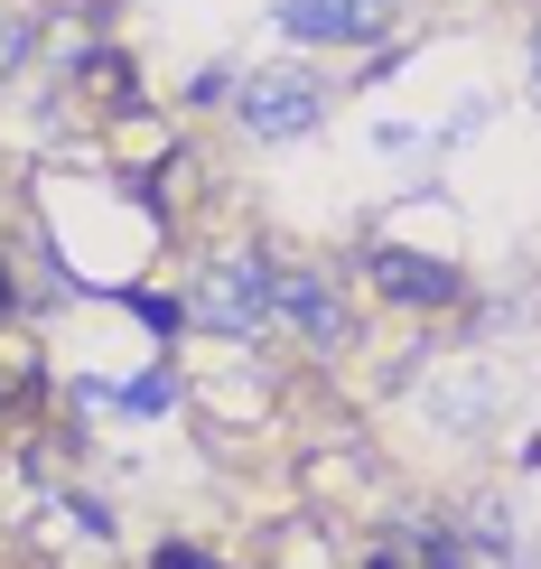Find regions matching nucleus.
Masks as SVG:
<instances>
[{
  "instance_id": "obj_1",
  "label": "nucleus",
  "mask_w": 541,
  "mask_h": 569,
  "mask_svg": "<svg viewBox=\"0 0 541 569\" xmlns=\"http://www.w3.org/2000/svg\"><path fill=\"white\" fill-rule=\"evenodd\" d=\"M187 318L206 327V337H262V327L280 318V262H262V252H243V262H216L197 280V299H187Z\"/></svg>"
},
{
  "instance_id": "obj_2",
  "label": "nucleus",
  "mask_w": 541,
  "mask_h": 569,
  "mask_svg": "<svg viewBox=\"0 0 541 569\" xmlns=\"http://www.w3.org/2000/svg\"><path fill=\"white\" fill-rule=\"evenodd\" d=\"M233 122H243L252 140H309V131L327 122V84L309 76V66L243 76V93H233Z\"/></svg>"
},
{
  "instance_id": "obj_3",
  "label": "nucleus",
  "mask_w": 541,
  "mask_h": 569,
  "mask_svg": "<svg viewBox=\"0 0 541 569\" xmlns=\"http://www.w3.org/2000/svg\"><path fill=\"white\" fill-rule=\"evenodd\" d=\"M271 19L299 47H373L402 19V0H271Z\"/></svg>"
},
{
  "instance_id": "obj_4",
  "label": "nucleus",
  "mask_w": 541,
  "mask_h": 569,
  "mask_svg": "<svg viewBox=\"0 0 541 569\" xmlns=\"http://www.w3.org/2000/svg\"><path fill=\"white\" fill-rule=\"evenodd\" d=\"M364 271H373V290L402 299V308H458V299H467V271L430 262V252H402V243H373Z\"/></svg>"
},
{
  "instance_id": "obj_5",
  "label": "nucleus",
  "mask_w": 541,
  "mask_h": 569,
  "mask_svg": "<svg viewBox=\"0 0 541 569\" xmlns=\"http://www.w3.org/2000/svg\"><path fill=\"white\" fill-rule=\"evenodd\" d=\"M280 318H290L309 346H345V299H337L327 271H280Z\"/></svg>"
},
{
  "instance_id": "obj_6",
  "label": "nucleus",
  "mask_w": 541,
  "mask_h": 569,
  "mask_svg": "<svg viewBox=\"0 0 541 569\" xmlns=\"http://www.w3.org/2000/svg\"><path fill=\"white\" fill-rule=\"evenodd\" d=\"M420 569H477V551H467V532L458 523H420Z\"/></svg>"
},
{
  "instance_id": "obj_7",
  "label": "nucleus",
  "mask_w": 541,
  "mask_h": 569,
  "mask_svg": "<svg viewBox=\"0 0 541 569\" xmlns=\"http://www.w3.org/2000/svg\"><path fill=\"white\" fill-rule=\"evenodd\" d=\"M29 47H38L29 10H10V0H0V76H19V66H29Z\"/></svg>"
},
{
  "instance_id": "obj_8",
  "label": "nucleus",
  "mask_w": 541,
  "mask_h": 569,
  "mask_svg": "<svg viewBox=\"0 0 541 569\" xmlns=\"http://www.w3.org/2000/svg\"><path fill=\"white\" fill-rule=\"evenodd\" d=\"M477 541H485V551H513V523H504V505H477Z\"/></svg>"
},
{
  "instance_id": "obj_9",
  "label": "nucleus",
  "mask_w": 541,
  "mask_h": 569,
  "mask_svg": "<svg viewBox=\"0 0 541 569\" xmlns=\"http://www.w3.org/2000/svg\"><path fill=\"white\" fill-rule=\"evenodd\" d=\"M150 569H216V560H206V551H187V541H159V551H150Z\"/></svg>"
},
{
  "instance_id": "obj_10",
  "label": "nucleus",
  "mask_w": 541,
  "mask_h": 569,
  "mask_svg": "<svg viewBox=\"0 0 541 569\" xmlns=\"http://www.w3.org/2000/svg\"><path fill=\"white\" fill-rule=\"evenodd\" d=\"M364 569H411V560H402V551H373V560H364Z\"/></svg>"
},
{
  "instance_id": "obj_11",
  "label": "nucleus",
  "mask_w": 541,
  "mask_h": 569,
  "mask_svg": "<svg viewBox=\"0 0 541 569\" xmlns=\"http://www.w3.org/2000/svg\"><path fill=\"white\" fill-rule=\"evenodd\" d=\"M532 93H541V19H532Z\"/></svg>"
},
{
  "instance_id": "obj_12",
  "label": "nucleus",
  "mask_w": 541,
  "mask_h": 569,
  "mask_svg": "<svg viewBox=\"0 0 541 569\" xmlns=\"http://www.w3.org/2000/svg\"><path fill=\"white\" fill-rule=\"evenodd\" d=\"M10 299H19V290H10V271H0V308H10Z\"/></svg>"
}]
</instances>
